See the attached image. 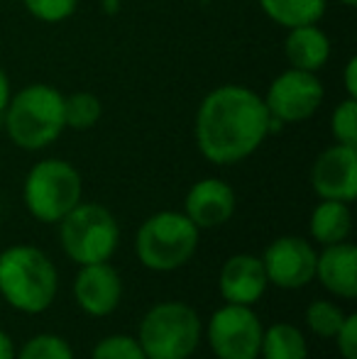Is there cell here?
Returning <instances> with one entry per match:
<instances>
[{
  "label": "cell",
  "mask_w": 357,
  "mask_h": 359,
  "mask_svg": "<svg viewBox=\"0 0 357 359\" xmlns=\"http://www.w3.org/2000/svg\"><path fill=\"white\" fill-rule=\"evenodd\" d=\"M309 232L311 240L318 245H338L345 242L353 232V213H350V203L343 201H323L311 210L309 217Z\"/></svg>",
  "instance_id": "obj_17"
},
{
  "label": "cell",
  "mask_w": 357,
  "mask_h": 359,
  "mask_svg": "<svg viewBox=\"0 0 357 359\" xmlns=\"http://www.w3.org/2000/svg\"><path fill=\"white\" fill-rule=\"evenodd\" d=\"M235 191L228 181L206 176L198 179L189 189L184 198V215L194 222L198 230H213L220 227L235 215Z\"/></svg>",
  "instance_id": "obj_13"
},
{
  "label": "cell",
  "mask_w": 357,
  "mask_h": 359,
  "mask_svg": "<svg viewBox=\"0 0 357 359\" xmlns=\"http://www.w3.org/2000/svg\"><path fill=\"white\" fill-rule=\"evenodd\" d=\"M343 86L348 98H357V57H350L343 69Z\"/></svg>",
  "instance_id": "obj_27"
},
{
  "label": "cell",
  "mask_w": 357,
  "mask_h": 359,
  "mask_svg": "<svg viewBox=\"0 0 357 359\" xmlns=\"http://www.w3.org/2000/svg\"><path fill=\"white\" fill-rule=\"evenodd\" d=\"M264 325L252 306L225 303L210 316L206 340L215 359H260Z\"/></svg>",
  "instance_id": "obj_9"
},
{
  "label": "cell",
  "mask_w": 357,
  "mask_h": 359,
  "mask_svg": "<svg viewBox=\"0 0 357 359\" xmlns=\"http://www.w3.org/2000/svg\"><path fill=\"white\" fill-rule=\"evenodd\" d=\"M10 95H13V86H10V76L5 72L3 67H0V115H3L5 105H8Z\"/></svg>",
  "instance_id": "obj_28"
},
{
  "label": "cell",
  "mask_w": 357,
  "mask_h": 359,
  "mask_svg": "<svg viewBox=\"0 0 357 359\" xmlns=\"http://www.w3.org/2000/svg\"><path fill=\"white\" fill-rule=\"evenodd\" d=\"M74 298L86 316L105 318L123 301V279L108 262L83 264L74 279Z\"/></svg>",
  "instance_id": "obj_12"
},
{
  "label": "cell",
  "mask_w": 357,
  "mask_h": 359,
  "mask_svg": "<svg viewBox=\"0 0 357 359\" xmlns=\"http://www.w3.org/2000/svg\"><path fill=\"white\" fill-rule=\"evenodd\" d=\"M103 118V103L95 93L90 90H76V93L64 95V120H67V130H76V133H86L95 128Z\"/></svg>",
  "instance_id": "obj_20"
},
{
  "label": "cell",
  "mask_w": 357,
  "mask_h": 359,
  "mask_svg": "<svg viewBox=\"0 0 357 359\" xmlns=\"http://www.w3.org/2000/svg\"><path fill=\"white\" fill-rule=\"evenodd\" d=\"M15 359H76L74 350L64 337L54 332H39L29 337L22 345V350L15 352Z\"/></svg>",
  "instance_id": "obj_22"
},
{
  "label": "cell",
  "mask_w": 357,
  "mask_h": 359,
  "mask_svg": "<svg viewBox=\"0 0 357 359\" xmlns=\"http://www.w3.org/2000/svg\"><path fill=\"white\" fill-rule=\"evenodd\" d=\"M269 135L271 118L267 105L250 86H215L196 108V147L201 156L215 166H233L250 159Z\"/></svg>",
  "instance_id": "obj_1"
},
{
  "label": "cell",
  "mask_w": 357,
  "mask_h": 359,
  "mask_svg": "<svg viewBox=\"0 0 357 359\" xmlns=\"http://www.w3.org/2000/svg\"><path fill=\"white\" fill-rule=\"evenodd\" d=\"M201 230L181 210L149 215L135 235V255L149 271H177L196 255Z\"/></svg>",
  "instance_id": "obj_4"
},
{
  "label": "cell",
  "mask_w": 357,
  "mask_h": 359,
  "mask_svg": "<svg viewBox=\"0 0 357 359\" xmlns=\"http://www.w3.org/2000/svg\"><path fill=\"white\" fill-rule=\"evenodd\" d=\"M269 281L264 274V264L255 255H233L223 264L218 276V288L225 303L255 306L264 296Z\"/></svg>",
  "instance_id": "obj_14"
},
{
  "label": "cell",
  "mask_w": 357,
  "mask_h": 359,
  "mask_svg": "<svg viewBox=\"0 0 357 359\" xmlns=\"http://www.w3.org/2000/svg\"><path fill=\"white\" fill-rule=\"evenodd\" d=\"M22 5L34 20L47 25L64 22L79 10V0H22Z\"/></svg>",
  "instance_id": "obj_25"
},
{
  "label": "cell",
  "mask_w": 357,
  "mask_h": 359,
  "mask_svg": "<svg viewBox=\"0 0 357 359\" xmlns=\"http://www.w3.org/2000/svg\"><path fill=\"white\" fill-rule=\"evenodd\" d=\"M340 5H345V8H355L357 5V0H338Z\"/></svg>",
  "instance_id": "obj_31"
},
{
  "label": "cell",
  "mask_w": 357,
  "mask_h": 359,
  "mask_svg": "<svg viewBox=\"0 0 357 359\" xmlns=\"http://www.w3.org/2000/svg\"><path fill=\"white\" fill-rule=\"evenodd\" d=\"M100 8L105 10V13H115V10H118V0H100Z\"/></svg>",
  "instance_id": "obj_30"
},
{
  "label": "cell",
  "mask_w": 357,
  "mask_h": 359,
  "mask_svg": "<svg viewBox=\"0 0 357 359\" xmlns=\"http://www.w3.org/2000/svg\"><path fill=\"white\" fill-rule=\"evenodd\" d=\"M59 225V242L72 262L79 266L110 262L120 242V225L105 205L81 201Z\"/></svg>",
  "instance_id": "obj_7"
},
{
  "label": "cell",
  "mask_w": 357,
  "mask_h": 359,
  "mask_svg": "<svg viewBox=\"0 0 357 359\" xmlns=\"http://www.w3.org/2000/svg\"><path fill=\"white\" fill-rule=\"evenodd\" d=\"M316 257H318V252L304 237H276V240L269 242L262 255L267 281L284 288V291H296V288L309 286L316 279Z\"/></svg>",
  "instance_id": "obj_10"
},
{
  "label": "cell",
  "mask_w": 357,
  "mask_h": 359,
  "mask_svg": "<svg viewBox=\"0 0 357 359\" xmlns=\"http://www.w3.org/2000/svg\"><path fill=\"white\" fill-rule=\"evenodd\" d=\"M203 323L181 301H164L144 313L137 342L147 359H189L198 350Z\"/></svg>",
  "instance_id": "obj_6"
},
{
  "label": "cell",
  "mask_w": 357,
  "mask_h": 359,
  "mask_svg": "<svg viewBox=\"0 0 357 359\" xmlns=\"http://www.w3.org/2000/svg\"><path fill=\"white\" fill-rule=\"evenodd\" d=\"M345 316H348V313L340 306H335L333 301L318 298V301H314L306 308V325L318 337H335V332L343 325Z\"/></svg>",
  "instance_id": "obj_21"
},
{
  "label": "cell",
  "mask_w": 357,
  "mask_h": 359,
  "mask_svg": "<svg viewBox=\"0 0 357 359\" xmlns=\"http://www.w3.org/2000/svg\"><path fill=\"white\" fill-rule=\"evenodd\" d=\"M22 201L34 220L57 225L83 201V179L72 161L39 159L25 176Z\"/></svg>",
  "instance_id": "obj_5"
},
{
  "label": "cell",
  "mask_w": 357,
  "mask_h": 359,
  "mask_svg": "<svg viewBox=\"0 0 357 359\" xmlns=\"http://www.w3.org/2000/svg\"><path fill=\"white\" fill-rule=\"evenodd\" d=\"M335 342H338V352L343 359H357V316L348 313L340 325V330L335 332Z\"/></svg>",
  "instance_id": "obj_26"
},
{
  "label": "cell",
  "mask_w": 357,
  "mask_h": 359,
  "mask_svg": "<svg viewBox=\"0 0 357 359\" xmlns=\"http://www.w3.org/2000/svg\"><path fill=\"white\" fill-rule=\"evenodd\" d=\"M316 279L333 296L353 301L357 296V247L353 242L323 247L316 257Z\"/></svg>",
  "instance_id": "obj_15"
},
{
  "label": "cell",
  "mask_w": 357,
  "mask_h": 359,
  "mask_svg": "<svg viewBox=\"0 0 357 359\" xmlns=\"http://www.w3.org/2000/svg\"><path fill=\"white\" fill-rule=\"evenodd\" d=\"M311 189L323 201L353 203L357 198V147L330 144L311 166Z\"/></svg>",
  "instance_id": "obj_11"
},
{
  "label": "cell",
  "mask_w": 357,
  "mask_h": 359,
  "mask_svg": "<svg viewBox=\"0 0 357 359\" xmlns=\"http://www.w3.org/2000/svg\"><path fill=\"white\" fill-rule=\"evenodd\" d=\"M15 342L5 330H0V359H15Z\"/></svg>",
  "instance_id": "obj_29"
},
{
  "label": "cell",
  "mask_w": 357,
  "mask_h": 359,
  "mask_svg": "<svg viewBox=\"0 0 357 359\" xmlns=\"http://www.w3.org/2000/svg\"><path fill=\"white\" fill-rule=\"evenodd\" d=\"M262 359H309V345H306L304 332L291 323H274L264 327L262 347H260Z\"/></svg>",
  "instance_id": "obj_19"
},
{
  "label": "cell",
  "mask_w": 357,
  "mask_h": 359,
  "mask_svg": "<svg viewBox=\"0 0 357 359\" xmlns=\"http://www.w3.org/2000/svg\"><path fill=\"white\" fill-rule=\"evenodd\" d=\"M257 3L271 22L284 29L321 22L328 10V0H257Z\"/></svg>",
  "instance_id": "obj_18"
},
{
  "label": "cell",
  "mask_w": 357,
  "mask_h": 359,
  "mask_svg": "<svg viewBox=\"0 0 357 359\" xmlns=\"http://www.w3.org/2000/svg\"><path fill=\"white\" fill-rule=\"evenodd\" d=\"M90 359H147L133 335H108L95 342L90 350Z\"/></svg>",
  "instance_id": "obj_24"
},
{
  "label": "cell",
  "mask_w": 357,
  "mask_h": 359,
  "mask_svg": "<svg viewBox=\"0 0 357 359\" xmlns=\"http://www.w3.org/2000/svg\"><path fill=\"white\" fill-rule=\"evenodd\" d=\"M330 135L338 144L357 147V98L345 95L330 113Z\"/></svg>",
  "instance_id": "obj_23"
},
{
  "label": "cell",
  "mask_w": 357,
  "mask_h": 359,
  "mask_svg": "<svg viewBox=\"0 0 357 359\" xmlns=\"http://www.w3.org/2000/svg\"><path fill=\"white\" fill-rule=\"evenodd\" d=\"M330 37L321 29L318 22L299 25L286 29L284 57L291 69L318 74L330 62Z\"/></svg>",
  "instance_id": "obj_16"
},
{
  "label": "cell",
  "mask_w": 357,
  "mask_h": 359,
  "mask_svg": "<svg viewBox=\"0 0 357 359\" xmlns=\"http://www.w3.org/2000/svg\"><path fill=\"white\" fill-rule=\"evenodd\" d=\"M0 118H5V133L15 147L25 151L47 149L67 130L64 93L49 83H29L10 95Z\"/></svg>",
  "instance_id": "obj_2"
},
{
  "label": "cell",
  "mask_w": 357,
  "mask_h": 359,
  "mask_svg": "<svg viewBox=\"0 0 357 359\" xmlns=\"http://www.w3.org/2000/svg\"><path fill=\"white\" fill-rule=\"evenodd\" d=\"M262 100L271 123L281 130L284 125H299L314 118L325 100V86L318 74L289 67L269 81Z\"/></svg>",
  "instance_id": "obj_8"
},
{
  "label": "cell",
  "mask_w": 357,
  "mask_h": 359,
  "mask_svg": "<svg viewBox=\"0 0 357 359\" xmlns=\"http://www.w3.org/2000/svg\"><path fill=\"white\" fill-rule=\"evenodd\" d=\"M54 262L34 245H13L0 255V296L25 316H39L57 298Z\"/></svg>",
  "instance_id": "obj_3"
}]
</instances>
